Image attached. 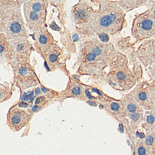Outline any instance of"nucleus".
<instances>
[{"mask_svg":"<svg viewBox=\"0 0 155 155\" xmlns=\"http://www.w3.org/2000/svg\"><path fill=\"white\" fill-rule=\"evenodd\" d=\"M139 99L141 100V101L146 100L147 98V96L146 93H144V92L140 93V94H139Z\"/></svg>","mask_w":155,"mask_h":155,"instance_id":"nucleus-18","label":"nucleus"},{"mask_svg":"<svg viewBox=\"0 0 155 155\" xmlns=\"http://www.w3.org/2000/svg\"><path fill=\"white\" fill-rule=\"evenodd\" d=\"M111 55V48L98 39H90L81 45L78 58V73L82 75H95L106 66Z\"/></svg>","mask_w":155,"mask_h":155,"instance_id":"nucleus-1","label":"nucleus"},{"mask_svg":"<svg viewBox=\"0 0 155 155\" xmlns=\"http://www.w3.org/2000/svg\"><path fill=\"white\" fill-rule=\"evenodd\" d=\"M11 67L17 64L30 62V55L35 51L33 44L29 40L13 41L11 40Z\"/></svg>","mask_w":155,"mask_h":155,"instance_id":"nucleus-5","label":"nucleus"},{"mask_svg":"<svg viewBox=\"0 0 155 155\" xmlns=\"http://www.w3.org/2000/svg\"><path fill=\"white\" fill-rule=\"evenodd\" d=\"M11 58L10 40L4 32H0V64L9 65Z\"/></svg>","mask_w":155,"mask_h":155,"instance_id":"nucleus-10","label":"nucleus"},{"mask_svg":"<svg viewBox=\"0 0 155 155\" xmlns=\"http://www.w3.org/2000/svg\"><path fill=\"white\" fill-rule=\"evenodd\" d=\"M116 78L118 79V80H124V79L126 78V74L124 72H121V71H119L116 73Z\"/></svg>","mask_w":155,"mask_h":155,"instance_id":"nucleus-15","label":"nucleus"},{"mask_svg":"<svg viewBox=\"0 0 155 155\" xmlns=\"http://www.w3.org/2000/svg\"><path fill=\"white\" fill-rule=\"evenodd\" d=\"M34 113L32 110L15 104L9 108L7 116V124L15 132L19 131L30 123Z\"/></svg>","mask_w":155,"mask_h":155,"instance_id":"nucleus-4","label":"nucleus"},{"mask_svg":"<svg viewBox=\"0 0 155 155\" xmlns=\"http://www.w3.org/2000/svg\"><path fill=\"white\" fill-rule=\"evenodd\" d=\"M95 11L91 5L87 2L81 1L73 6L71 10L72 20L75 25H79V28L83 29L91 22Z\"/></svg>","mask_w":155,"mask_h":155,"instance_id":"nucleus-6","label":"nucleus"},{"mask_svg":"<svg viewBox=\"0 0 155 155\" xmlns=\"http://www.w3.org/2000/svg\"><path fill=\"white\" fill-rule=\"evenodd\" d=\"M147 121L149 122V123H153V122H154V117L153 116H149L148 117H147Z\"/></svg>","mask_w":155,"mask_h":155,"instance_id":"nucleus-22","label":"nucleus"},{"mask_svg":"<svg viewBox=\"0 0 155 155\" xmlns=\"http://www.w3.org/2000/svg\"><path fill=\"white\" fill-rule=\"evenodd\" d=\"M145 142H146V144L147 145H152L153 144V142H154V138H153V137L152 136H149L146 139V140H145Z\"/></svg>","mask_w":155,"mask_h":155,"instance_id":"nucleus-17","label":"nucleus"},{"mask_svg":"<svg viewBox=\"0 0 155 155\" xmlns=\"http://www.w3.org/2000/svg\"><path fill=\"white\" fill-rule=\"evenodd\" d=\"M13 71V83L20 91L41 85L36 74L35 68L30 62L17 64L12 67Z\"/></svg>","mask_w":155,"mask_h":155,"instance_id":"nucleus-3","label":"nucleus"},{"mask_svg":"<svg viewBox=\"0 0 155 155\" xmlns=\"http://www.w3.org/2000/svg\"><path fill=\"white\" fill-rule=\"evenodd\" d=\"M63 53V50L55 43L42 56L45 60L44 66L47 71H55L57 68L63 69V67L65 66L62 63Z\"/></svg>","mask_w":155,"mask_h":155,"instance_id":"nucleus-8","label":"nucleus"},{"mask_svg":"<svg viewBox=\"0 0 155 155\" xmlns=\"http://www.w3.org/2000/svg\"><path fill=\"white\" fill-rule=\"evenodd\" d=\"M139 114H133L132 115H131V118H132V119L134 120V121H137V120L139 119Z\"/></svg>","mask_w":155,"mask_h":155,"instance_id":"nucleus-23","label":"nucleus"},{"mask_svg":"<svg viewBox=\"0 0 155 155\" xmlns=\"http://www.w3.org/2000/svg\"><path fill=\"white\" fill-rule=\"evenodd\" d=\"M50 28L52 29V30H57V31H60V28H58V25L55 24V21H53V22H52V24L50 25Z\"/></svg>","mask_w":155,"mask_h":155,"instance_id":"nucleus-19","label":"nucleus"},{"mask_svg":"<svg viewBox=\"0 0 155 155\" xmlns=\"http://www.w3.org/2000/svg\"><path fill=\"white\" fill-rule=\"evenodd\" d=\"M128 110L131 112V113H134L136 111V106L134 104H129V106H128Z\"/></svg>","mask_w":155,"mask_h":155,"instance_id":"nucleus-20","label":"nucleus"},{"mask_svg":"<svg viewBox=\"0 0 155 155\" xmlns=\"http://www.w3.org/2000/svg\"><path fill=\"white\" fill-rule=\"evenodd\" d=\"M152 24L153 23L152 20H150V19H145L144 21L141 22V28H142L143 30H150L152 28Z\"/></svg>","mask_w":155,"mask_h":155,"instance_id":"nucleus-14","label":"nucleus"},{"mask_svg":"<svg viewBox=\"0 0 155 155\" xmlns=\"http://www.w3.org/2000/svg\"><path fill=\"white\" fill-rule=\"evenodd\" d=\"M137 135L139 136V137H140L141 138H144V134H137Z\"/></svg>","mask_w":155,"mask_h":155,"instance_id":"nucleus-24","label":"nucleus"},{"mask_svg":"<svg viewBox=\"0 0 155 155\" xmlns=\"http://www.w3.org/2000/svg\"><path fill=\"white\" fill-rule=\"evenodd\" d=\"M32 38L34 41L32 44L35 51L41 57L54 44L57 43L51 33L48 32L47 28H43L39 32H33Z\"/></svg>","mask_w":155,"mask_h":155,"instance_id":"nucleus-7","label":"nucleus"},{"mask_svg":"<svg viewBox=\"0 0 155 155\" xmlns=\"http://www.w3.org/2000/svg\"><path fill=\"white\" fill-rule=\"evenodd\" d=\"M1 22H2V16H1V13H0V28H1Z\"/></svg>","mask_w":155,"mask_h":155,"instance_id":"nucleus-25","label":"nucleus"},{"mask_svg":"<svg viewBox=\"0 0 155 155\" xmlns=\"http://www.w3.org/2000/svg\"><path fill=\"white\" fill-rule=\"evenodd\" d=\"M82 87V85L78 83L76 81L70 80L66 90L63 93V96L64 98L82 96L83 94Z\"/></svg>","mask_w":155,"mask_h":155,"instance_id":"nucleus-12","label":"nucleus"},{"mask_svg":"<svg viewBox=\"0 0 155 155\" xmlns=\"http://www.w3.org/2000/svg\"><path fill=\"white\" fill-rule=\"evenodd\" d=\"M110 108H111L112 111H116L119 109V105L118 104H116V103H112V104H111V105H110Z\"/></svg>","mask_w":155,"mask_h":155,"instance_id":"nucleus-16","label":"nucleus"},{"mask_svg":"<svg viewBox=\"0 0 155 155\" xmlns=\"http://www.w3.org/2000/svg\"><path fill=\"white\" fill-rule=\"evenodd\" d=\"M49 2L48 1H25L23 7L36 12L40 14L47 15V9Z\"/></svg>","mask_w":155,"mask_h":155,"instance_id":"nucleus-11","label":"nucleus"},{"mask_svg":"<svg viewBox=\"0 0 155 155\" xmlns=\"http://www.w3.org/2000/svg\"><path fill=\"white\" fill-rule=\"evenodd\" d=\"M138 153H139V155H146V150H145L144 147H141L139 148Z\"/></svg>","mask_w":155,"mask_h":155,"instance_id":"nucleus-21","label":"nucleus"},{"mask_svg":"<svg viewBox=\"0 0 155 155\" xmlns=\"http://www.w3.org/2000/svg\"><path fill=\"white\" fill-rule=\"evenodd\" d=\"M25 1H17L10 8L1 12L2 22L0 32H4L9 40H29L30 34L25 25L21 12Z\"/></svg>","mask_w":155,"mask_h":155,"instance_id":"nucleus-2","label":"nucleus"},{"mask_svg":"<svg viewBox=\"0 0 155 155\" xmlns=\"http://www.w3.org/2000/svg\"><path fill=\"white\" fill-rule=\"evenodd\" d=\"M28 28L33 32H37L46 28L45 21L47 15L40 14L31 9L23 7Z\"/></svg>","mask_w":155,"mask_h":155,"instance_id":"nucleus-9","label":"nucleus"},{"mask_svg":"<svg viewBox=\"0 0 155 155\" xmlns=\"http://www.w3.org/2000/svg\"><path fill=\"white\" fill-rule=\"evenodd\" d=\"M13 94L12 87H10L8 84H0V104L7 101L12 98Z\"/></svg>","mask_w":155,"mask_h":155,"instance_id":"nucleus-13","label":"nucleus"}]
</instances>
